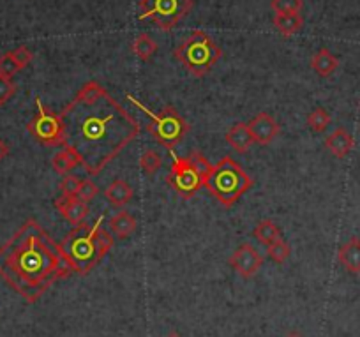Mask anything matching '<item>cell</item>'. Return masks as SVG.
<instances>
[{
  "label": "cell",
  "mask_w": 360,
  "mask_h": 337,
  "mask_svg": "<svg viewBox=\"0 0 360 337\" xmlns=\"http://www.w3.org/2000/svg\"><path fill=\"white\" fill-rule=\"evenodd\" d=\"M131 50H132V53L139 58V60L147 62V60H151V58L157 53L159 44L155 43L154 39H152L148 34H139L138 37L132 41Z\"/></svg>",
  "instance_id": "cell-22"
},
{
  "label": "cell",
  "mask_w": 360,
  "mask_h": 337,
  "mask_svg": "<svg viewBox=\"0 0 360 337\" xmlns=\"http://www.w3.org/2000/svg\"><path fill=\"white\" fill-rule=\"evenodd\" d=\"M113 244H115V239L103 228V216H99L94 225L82 223L74 226L64 236L60 248L74 274L87 275L92 268H96V265L101 263Z\"/></svg>",
  "instance_id": "cell-3"
},
{
  "label": "cell",
  "mask_w": 360,
  "mask_h": 337,
  "mask_svg": "<svg viewBox=\"0 0 360 337\" xmlns=\"http://www.w3.org/2000/svg\"><path fill=\"white\" fill-rule=\"evenodd\" d=\"M173 57L186 67L191 76L203 78L223 57V50L207 32L194 31L177 44Z\"/></svg>",
  "instance_id": "cell-5"
},
{
  "label": "cell",
  "mask_w": 360,
  "mask_h": 337,
  "mask_svg": "<svg viewBox=\"0 0 360 337\" xmlns=\"http://www.w3.org/2000/svg\"><path fill=\"white\" fill-rule=\"evenodd\" d=\"M51 166H53L55 173L67 175L73 168L80 166V155L76 154L73 147L69 145H62V150H58L51 159Z\"/></svg>",
  "instance_id": "cell-18"
},
{
  "label": "cell",
  "mask_w": 360,
  "mask_h": 337,
  "mask_svg": "<svg viewBox=\"0 0 360 337\" xmlns=\"http://www.w3.org/2000/svg\"><path fill=\"white\" fill-rule=\"evenodd\" d=\"M11 55L15 58V62L19 66V69H25L32 62V58H34V55H32V51L27 46H18L16 50L11 51Z\"/></svg>",
  "instance_id": "cell-32"
},
{
  "label": "cell",
  "mask_w": 360,
  "mask_h": 337,
  "mask_svg": "<svg viewBox=\"0 0 360 337\" xmlns=\"http://www.w3.org/2000/svg\"><path fill=\"white\" fill-rule=\"evenodd\" d=\"M337 260L345 267L350 274H360V239L352 236L348 242L339 248L337 251Z\"/></svg>",
  "instance_id": "cell-13"
},
{
  "label": "cell",
  "mask_w": 360,
  "mask_h": 337,
  "mask_svg": "<svg viewBox=\"0 0 360 337\" xmlns=\"http://www.w3.org/2000/svg\"><path fill=\"white\" fill-rule=\"evenodd\" d=\"M80 184H82V180L74 175H64L62 180H60V193H62V196H76Z\"/></svg>",
  "instance_id": "cell-30"
},
{
  "label": "cell",
  "mask_w": 360,
  "mask_h": 337,
  "mask_svg": "<svg viewBox=\"0 0 360 337\" xmlns=\"http://www.w3.org/2000/svg\"><path fill=\"white\" fill-rule=\"evenodd\" d=\"M73 274L60 242L35 219H27L0 245V279L27 304L37 302L57 281Z\"/></svg>",
  "instance_id": "cell-2"
},
{
  "label": "cell",
  "mask_w": 360,
  "mask_h": 337,
  "mask_svg": "<svg viewBox=\"0 0 360 337\" xmlns=\"http://www.w3.org/2000/svg\"><path fill=\"white\" fill-rule=\"evenodd\" d=\"M275 31L284 37H291V35L298 34L304 27V18L300 12H293V15H274L272 19Z\"/></svg>",
  "instance_id": "cell-19"
},
{
  "label": "cell",
  "mask_w": 360,
  "mask_h": 337,
  "mask_svg": "<svg viewBox=\"0 0 360 337\" xmlns=\"http://www.w3.org/2000/svg\"><path fill=\"white\" fill-rule=\"evenodd\" d=\"M225 138L230 147L235 152H239V154H246L255 144V138H252L248 124H244V122H237L235 126H232Z\"/></svg>",
  "instance_id": "cell-15"
},
{
  "label": "cell",
  "mask_w": 360,
  "mask_h": 337,
  "mask_svg": "<svg viewBox=\"0 0 360 337\" xmlns=\"http://www.w3.org/2000/svg\"><path fill=\"white\" fill-rule=\"evenodd\" d=\"M66 144L80 155V166L99 175L139 135V122L101 83L87 82L60 110Z\"/></svg>",
  "instance_id": "cell-1"
},
{
  "label": "cell",
  "mask_w": 360,
  "mask_h": 337,
  "mask_svg": "<svg viewBox=\"0 0 360 337\" xmlns=\"http://www.w3.org/2000/svg\"><path fill=\"white\" fill-rule=\"evenodd\" d=\"M35 108L37 113L27 124V131L43 147H62L66 144V128L60 115L44 106L39 97H35Z\"/></svg>",
  "instance_id": "cell-8"
},
{
  "label": "cell",
  "mask_w": 360,
  "mask_h": 337,
  "mask_svg": "<svg viewBox=\"0 0 360 337\" xmlns=\"http://www.w3.org/2000/svg\"><path fill=\"white\" fill-rule=\"evenodd\" d=\"M302 6V0H272L271 2V8L275 15H293V12H300Z\"/></svg>",
  "instance_id": "cell-27"
},
{
  "label": "cell",
  "mask_w": 360,
  "mask_h": 337,
  "mask_svg": "<svg viewBox=\"0 0 360 337\" xmlns=\"http://www.w3.org/2000/svg\"><path fill=\"white\" fill-rule=\"evenodd\" d=\"M16 94V85L11 78L0 76V106H4L6 103L11 99Z\"/></svg>",
  "instance_id": "cell-31"
},
{
  "label": "cell",
  "mask_w": 360,
  "mask_h": 337,
  "mask_svg": "<svg viewBox=\"0 0 360 337\" xmlns=\"http://www.w3.org/2000/svg\"><path fill=\"white\" fill-rule=\"evenodd\" d=\"M339 67V60L329 48H322L311 57V69L320 78H329Z\"/></svg>",
  "instance_id": "cell-16"
},
{
  "label": "cell",
  "mask_w": 360,
  "mask_h": 337,
  "mask_svg": "<svg viewBox=\"0 0 360 337\" xmlns=\"http://www.w3.org/2000/svg\"><path fill=\"white\" fill-rule=\"evenodd\" d=\"M252 236H255L259 244L267 248V245H271L274 241L281 239V230H279V226L275 225L274 221L264 219V221H259L258 225H256V228L252 230Z\"/></svg>",
  "instance_id": "cell-21"
},
{
  "label": "cell",
  "mask_w": 360,
  "mask_h": 337,
  "mask_svg": "<svg viewBox=\"0 0 360 337\" xmlns=\"http://www.w3.org/2000/svg\"><path fill=\"white\" fill-rule=\"evenodd\" d=\"M325 147L332 152V155H336L337 159H343L353 150L355 141H353V136L345 128H337L336 131H332L325 138Z\"/></svg>",
  "instance_id": "cell-14"
},
{
  "label": "cell",
  "mask_w": 360,
  "mask_h": 337,
  "mask_svg": "<svg viewBox=\"0 0 360 337\" xmlns=\"http://www.w3.org/2000/svg\"><path fill=\"white\" fill-rule=\"evenodd\" d=\"M187 159L191 161V164H193V166H194V170L198 171V175L202 177L203 184H205L207 180H209L210 173H212L214 164H210L209 159H207L205 155H203L202 152H198V150L191 152V154L187 155Z\"/></svg>",
  "instance_id": "cell-24"
},
{
  "label": "cell",
  "mask_w": 360,
  "mask_h": 337,
  "mask_svg": "<svg viewBox=\"0 0 360 337\" xmlns=\"http://www.w3.org/2000/svg\"><path fill=\"white\" fill-rule=\"evenodd\" d=\"M166 337H182V336H180V334H178V332H175V330H173V332H170V334H168Z\"/></svg>",
  "instance_id": "cell-34"
},
{
  "label": "cell",
  "mask_w": 360,
  "mask_h": 337,
  "mask_svg": "<svg viewBox=\"0 0 360 337\" xmlns=\"http://www.w3.org/2000/svg\"><path fill=\"white\" fill-rule=\"evenodd\" d=\"M55 207H57V210L60 212V216L73 226L85 223V219L90 214L89 203L82 202L78 196L57 198V200H55Z\"/></svg>",
  "instance_id": "cell-12"
},
{
  "label": "cell",
  "mask_w": 360,
  "mask_h": 337,
  "mask_svg": "<svg viewBox=\"0 0 360 337\" xmlns=\"http://www.w3.org/2000/svg\"><path fill=\"white\" fill-rule=\"evenodd\" d=\"M307 126L313 132H323L330 126L332 119H330V113L325 108H314L313 112L307 115Z\"/></svg>",
  "instance_id": "cell-23"
},
{
  "label": "cell",
  "mask_w": 360,
  "mask_h": 337,
  "mask_svg": "<svg viewBox=\"0 0 360 337\" xmlns=\"http://www.w3.org/2000/svg\"><path fill=\"white\" fill-rule=\"evenodd\" d=\"M286 337H302V336H300V334H297V332H291V334H288Z\"/></svg>",
  "instance_id": "cell-35"
},
{
  "label": "cell",
  "mask_w": 360,
  "mask_h": 337,
  "mask_svg": "<svg viewBox=\"0 0 360 337\" xmlns=\"http://www.w3.org/2000/svg\"><path fill=\"white\" fill-rule=\"evenodd\" d=\"M135 196V191L129 186V182L122 180V178H115L112 184L105 189L106 202L112 203L113 207H124Z\"/></svg>",
  "instance_id": "cell-17"
},
{
  "label": "cell",
  "mask_w": 360,
  "mask_h": 337,
  "mask_svg": "<svg viewBox=\"0 0 360 337\" xmlns=\"http://www.w3.org/2000/svg\"><path fill=\"white\" fill-rule=\"evenodd\" d=\"M230 265L244 279H251V277H255L258 274L262 265H264V256L259 254L255 245L246 242V244L235 249V252L230 258Z\"/></svg>",
  "instance_id": "cell-10"
},
{
  "label": "cell",
  "mask_w": 360,
  "mask_h": 337,
  "mask_svg": "<svg viewBox=\"0 0 360 337\" xmlns=\"http://www.w3.org/2000/svg\"><path fill=\"white\" fill-rule=\"evenodd\" d=\"M290 245L283 241V239H277V241L272 242L271 245H267V254L272 261H275L277 265L284 263V261L290 258Z\"/></svg>",
  "instance_id": "cell-25"
},
{
  "label": "cell",
  "mask_w": 360,
  "mask_h": 337,
  "mask_svg": "<svg viewBox=\"0 0 360 337\" xmlns=\"http://www.w3.org/2000/svg\"><path fill=\"white\" fill-rule=\"evenodd\" d=\"M8 154H9L8 144H6V141L2 140V138H0V163H2V161H4L6 157H8Z\"/></svg>",
  "instance_id": "cell-33"
},
{
  "label": "cell",
  "mask_w": 360,
  "mask_h": 337,
  "mask_svg": "<svg viewBox=\"0 0 360 337\" xmlns=\"http://www.w3.org/2000/svg\"><path fill=\"white\" fill-rule=\"evenodd\" d=\"M248 128L251 131L252 138H255V144L262 145V147H267L272 141L279 136V124L275 122L274 116L271 113H258L255 119L248 122Z\"/></svg>",
  "instance_id": "cell-11"
},
{
  "label": "cell",
  "mask_w": 360,
  "mask_h": 337,
  "mask_svg": "<svg viewBox=\"0 0 360 337\" xmlns=\"http://www.w3.org/2000/svg\"><path fill=\"white\" fill-rule=\"evenodd\" d=\"M19 66L18 64L15 62V58H12L11 51H8V53H4L2 57H0V76H4V78H11L15 74L19 73Z\"/></svg>",
  "instance_id": "cell-28"
},
{
  "label": "cell",
  "mask_w": 360,
  "mask_h": 337,
  "mask_svg": "<svg viewBox=\"0 0 360 337\" xmlns=\"http://www.w3.org/2000/svg\"><path fill=\"white\" fill-rule=\"evenodd\" d=\"M138 225H136V219L129 212L122 210V212L115 214V216L110 219V230H112L113 235L119 239V241H124L128 236H131L136 232Z\"/></svg>",
  "instance_id": "cell-20"
},
{
  "label": "cell",
  "mask_w": 360,
  "mask_h": 337,
  "mask_svg": "<svg viewBox=\"0 0 360 337\" xmlns=\"http://www.w3.org/2000/svg\"><path fill=\"white\" fill-rule=\"evenodd\" d=\"M255 180L248 175V171L240 166L232 157H223L214 164L209 180L203 184L207 191L216 198L223 207H233L239 202L242 194L248 193Z\"/></svg>",
  "instance_id": "cell-4"
},
{
  "label": "cell",
  "mask_w": 360,
  "mask_h": 337,
  "mask_svg": "<svg viewBox=\"0 0 360 337\" xmlns=\"http://www.w3.org/2000/svg\"><path fill=\"white\" fill-rule=\"evenodd\" d=\"M97 193H99V187L96 186V182H92L90 178H85V180H82V184H80V189H78L76 196L80 198L82 202L90 203L94 198L97 196Z\"/></svg>",
  "instance_id": "cell-29"
},
{
  "label": "cell",
  "mask_w": 360,
  "mask_h": 337,
  "mask_svg": "<svg viewBox=\"0 0 360 337\" xmlns=\"http://www.w3.org/2000/svg\"><path fill=\"white\" fill-rule=\"evenodd\" d=\"M161 164H163L161 155H159L155 150H152V148H147V150L142 154V157H139V166H142V170H144L147 175L157 173Z\"/></svg>",
  "instance_id": "cell-26"
},
{
  "label": "cell",
  "mask_w": 360,
  "mask_h": 337,
  "mask_svg": "<svg viewBox=\"0 0 360 337\" xmlns=\"http://www.w3.org/2000/svg\"><path fill=\"white\" fill-rule=\"evenodd\" d=\"M194 8L193 0H139L138 19H151L161 31H173Z\"/></svg>",
  "instance_id": "cell-7"
},
{
  "label": "cell",
  "mask_w": 360,
  "mask_h": 337,
  "mask_svg": "<svg viewBox=\"0 0 360 337\" xmlns=\"http://www.w3.org/2000/svg\"><path fill=\"white\" fill-rule=\"evenodd\" d=\"M128 101L145 113V116L148 119V135L168 152L173 150L175 145L180 144L189 132V124L186 122V119L171 106H166L159 113H155L147 108L144 103L138 101L132 94H128Z\"/></svg>",
  "instance_id": "cell-6"
},
{
  "label": "cell",
  "mask_w": 360,
  "mask_h": 337,
  "mask_svg": "<svg viewBox=\"0 0 360 337\" xmlns=\"http://www.w3.org/2000/svg\"><path fill=\"white\" fill-rule=\"evenodd\" d=\"M170 154L173 161H171V170L166 178L168 184H170L171 189L178 196H182L184 200H189L203 187L202 177L198 175V171L194 170V166L187 157H180L173 150Z\"/></svg>",
  "instance_id": "cell-9"
}]
</instances>
